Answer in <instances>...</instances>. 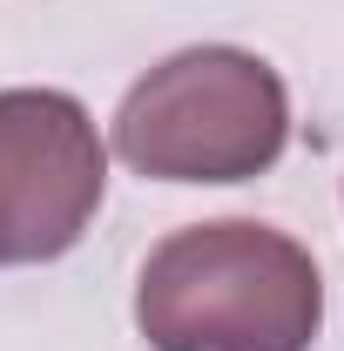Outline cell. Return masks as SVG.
<instances>
[{
	"mask_svg": "<svg viewBox=\"0 0 344 351\" xmlns=\"http://www.w3.org/2000/svg\"><path fill=\"white\" fill-rule=\"evenodd\" d=\"M135 331L149 351H310L324 331V277L270 223H189L142 263Z\"/></svg>",
	"mask_w": 344,
	"mask_h": 351,
	"instance_id": "cell-1",
	"label": "cell"
},
{
	"mask_svg": "<svg viewBox=\"0 0 344 351\" xmlns=\"http://www.w3.org/2000/svg\"><path fill=\"white\" fill-rule=\"evenodd\" d=\"M291 142V88L250 47H182L115 108V156L149 182H250Z\"/></svg>",
	"mask_w": 344,
	"mask_h": 351,
	"instance_id": "cell-2",
	"label": "cell"
},
{
	"mask_svg": "<svg viewBox=\"0 0 344 351\" xmlns=\"http://www.w3.org/2000/svg\"><path fill=\"white\" fill-rule=\"evenodd\" d=\"M108 149L75 95L0 88V263H54L88 237Z\"/></svg>",
	"mask_w": 344,
	"mask_h": 351,
	"instance_id": "cell-3",
	"label": "cell"
}]
</instances>
